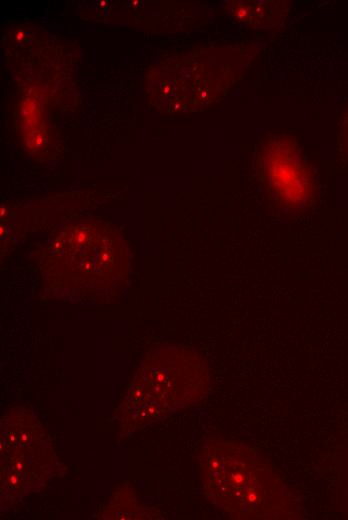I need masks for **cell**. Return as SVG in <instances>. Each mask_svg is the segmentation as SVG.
Listing matches in <instances>:
<instances>
[{
	"instance_id": "3",
	"label": "cell",
	"mask_w": 348,
	"mask_h": 520,
	"mask_svg": "<svg viewBox=\"0 0 348 520\" xmlns=\"http://www.w3.org/2000/svg\"><path fill=\"white\" fill-rule=\"evenodd\" d=\"M209 387L205 361L175 346L157 348L141 362L117 411L122 428H142L198 402Z\"/></svg>"
},
{
	"instance_id": "5",
	"label": "cell",
	"mask_w": 348,
	"mask_h": 520,
	"mask_svg": "<svg viewBox=\"0 0 348 520\" xmlns=\"http://www.w3.org/2000/svg\"><path fill=\"white\" fill-rule=\"evenodd\" d=\"M262 173L270 193L294 210L313 196L312 174L295 145L286 139L269 142L262 151Z\"/></svg>"
},
{
	"instance_id": "1",
	"label": "cell",
	"mask_w": 348,
	"mask_h": 520,
	"mask_svg": "<svg viewBox=\"0 0 348 520\" xmlns=\"http://www.w3.org/2000/svg\"><path fill=\"white\" fill-rule=\"evenodd\" d=\"M128 252L121 234L109 225L70 223L44 249L41 271L47 291L76 300L115 294L128 279Z\"/></svg>"
},
{
	"instance_id": "6",
	"label": "cell",
	"mask_w": 348,
	"mask_h": 520,
	"mask_svg": "<svg viewBox=\"0 0 348 520\" xmlns=\"http://www.w3.org/2000/svg\"><path fill=\"white\" fill-rule=\"evenodd\" d=\"M340 134H341L340 141H341L342 148L345 151L346 156L348 157V110L344 115Z\"/></svg>"
},
{
	"instance_id": "4",
	"label": "cell",
	"mask_w": 348,
	"mask_h": 520,
	"mask_svg": "<svg viewBox=\"0 0 348 520\" xmlns=\"http://www.w3.org/2000/svg\"><path fill=\"white\" fill-rule=\"evenodd\" d=\"M53 451L37 418L26 409L8 412L1 430V499L16 502L49 478Z\"/></svg>"
},
{
	"instance_id": "2",
	"label": "cell",
	"mask_w": 348,
	"mask_h": 520,
	"mask_svg": "<svg viewBox=\"0 0 348 520\" xmlns=\"http://www.w3.org/2000/svg\"><path fill=\"white\" fill-rule=\"evenodd\" d=\"M202 478L209 501L231 517L286 516L291 500L273 470L248 447L213 440L203 448Z\"/></svg>"
}]
</instances>
